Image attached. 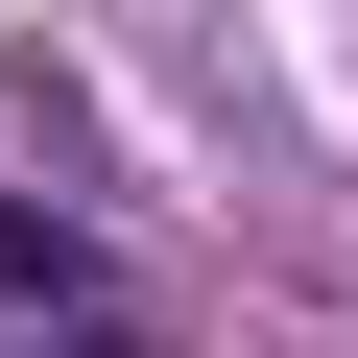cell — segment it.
<instances>
[{"label": "cell", "instance_id": "cell-1", "mask_svg": "<svg viewBox=\"0 0 358 358\" xmlns=\"http://www.w3.org/2000/svg\"><path fill=\"white\" fill-rule=\"evenodd\" d=\"M0 334H96V239L0 192Z\"/></svg>", "mask_w": 358, "mask_h": 358}]
</instances>
